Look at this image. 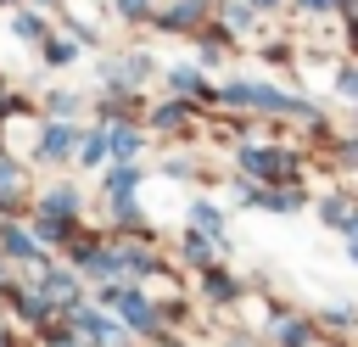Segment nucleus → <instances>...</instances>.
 <instances>
[{"label":"nucleus","mask_w":358,"mask_h":347,"mask_svg":"<svg viewBox=\"0 0 358 347\" xmlns=\"http://www.w3.org/2000/svg\"><path fill=\"white\" fill-rule=\"evenodd\" d=\"M213 106H246V112L296 118V123L324 129V112H319L313 101H302L296 90H280V84H263V78H218V84H213Z\"/></svg>","instance_id":"1"},{"label":"nucleus","mask_w":358,"mask_h":347,"mask_svg":"<svg viewBox=\"0 0 358 347\" xmlns=\"http://www.w3.org/2000/svg\"><path fill=\"white\" fill-rule=\"evenodd\" d=\"M235 162H241L252 179H263V185H296V174H302V157H296V151H285V146H257V140H241V146H235Z\"/></svg>","instance_id":"2"},{"label":"nucleus","mask_w":358,"mask_h":347,"mask_svg":"<svg viewBox=\"0 0 358 347\" xmlns=\"http://www.w3.org/2000/svg\"><path fill=\"white\" fill-rule=\"evenodd\" d=\"M101 291H106V302L117 308V319H123V325H129L134 336H157V330H162V308H157V302H151V297H145L140 285H123V280H106Z\"/></svg>","instance_id":"3"},{"label":"nucleus","mask_w":358,"mask_h":347,"mask_svg":"<svg viewBox=\"0 0 358 347\" xmlns=\"http://www.w3.org/2000/svg\"><path fill=\"white\" fill-rule=\"evenodd\" d=\"M95 73H101V84H106V90H140V84H151L162 67H157V56H151V50H117V56H101V62H95Z\"/></svg>","instance_id":"4"},{"label":"nucleus","mask_w":358,"mask_h":347,"mask_svg":"<svg viewBox=\"0 0 358 347\" xmlns=\"http://www.w3.org/2000/svg\"><path fill=\"white\" fill-rule=\"evenodd\" d=\"M207 17H213V0H168L151 11V28L157 34H196Z\"/></svg>","instance_id":"5"},{"label":"nucleus","mask_w":358,"mask_h":347,"mask_svg":"<svg viewBox=\"0 0 358 347\" xmlns=\"http://www.w3.org/2000/svg\"><path fill=\"white\" fill-rule=\"evenodd\" d=\"M73 151H78V123L45 118L39 134H34V157H39V162H73Z\"/></svg>","instance_id":"6"},{"label":"nucleus","mask_w":358,"mask_h":347,"mask_svg":"<svg viewBox=\"0 0 358 347\" xmlns=\"http://www.w3.org/2000/svg\"><path fill=\"white\" fill-rule=\"evenodd\" d=\"M73 330H78L84 341H95V347H123V330H129V325H123L117 313H106V308H84V302H78V308H73Z\"/></svg>","instance_id":"7"},{"label":"nucleus","mask_w":358,"mask_h":347,"mask_svg":"<svg viewBox=\"0 0 358 347\" xmlns=\"http://www.w3.org/2000/svg\"><path fill=\"white\" fill-rule=\"evenodd\" d=\"M157 78H162L179 101H196V106H201V101H213V84H207V73H201L196 62H173V67H162Z\"/></svg>","instance_id":"8"},{"label":"nucleus","mask_w":358,"mask_h":347,"mask_svg":"<svg viewBox=\"0 0 358 347\" xmlns=\"http://www.w3.org/2000/svg\"><path fill=\"white\" fill-rule=\"evenodd\" d=\"M34 291L50 302V308H78V269H39V280H34Z\"/></svg>","instance_id":"9"},{"label":"nucleus","mask_w":358,"mask_h":347,"mask_svg":"<svg viewBox=\"0 0 358 347\" xmlns=\"http://www.w3.org/2000/svg\"><path fill=\"white\" fill-rule=\"evenodd\" d=\"M0 257H17V263H45V241L11 218H0Z\"/></svg>","instance_id":"10"},{"label":"nucleus","mask_w":358,"mask_h":347,"mask_svg":"<svg viewBox=\"0 0 358 347\" xmlns=\"http://www.w3.org/2000/svg\"><path fill=\"white\" fill-rule=\"evenodd\" d=\"M50 34H56V28H50V11H34V6H11V39H17V45H34V50H39Z\"/></svg>","instance_id":"11"},{"label":"nucleus","mask_w":358,"mask_h":347,"mask_svg":"<svg viewBox=\"0 0 358 347\" xmlns=\"http://www.w3.org/2000/svg\"><path fill=\"white\" fill-rule=\"evenodd\" d=\"M78 168H106L112 162V140H106V123H90L78 129V151H73Z\"/></svg>","instance_id":"12"},{"label":"nucleus","mask_w":358,"mask_h":347,"mask_svg":"<svg viewBox=\"0 0 358 347\" xmlns=\"http://www.w3.org/2000/svg\"><path fill=\"white\" fill-rule=\"evenodd\" d=\"M213 17L224 22V34H229V39H241V34H257V22H263V11H252L246 0H218V6H213Z\"/></svg>","instance_id":"13"},{"label":"nucleus","mask_w":358,"mask_h":347,"mask_svg":"<svg viewBox=\"0 0 358 347\" xmlns=\"http://www.w3.org/2000/svg\"><path fill=\"white\" fill-rule=\"evenodd\" d=\"M190 118H196V101H157L151 106V129H162V134H185L190 129Z\"/></svg>","instance_id":"14"},{"label":"nucleus","mask_w":358,"mask_h":347,"mask_svg":"<svg viewBox=\"0 0 358 347\" xmlns=\"http://www.w3.org/2000/svg\"><path fill=\"white\" fill-rule=\"evenodd\" d=\"M106 140H112V162H134L145 146V129L140 123H106Z\"/></svg>","instance_id":"15"},{"label":"nucleus","mask_w":358,"mask_h":347,"mask_svg":"<svg viewBox=\"0 0 358 347\" xmlns=\"http://www.w3.org/2000/svg\"><path fill=\"white\" fill-rule=\"evenodd\" d=\"M78 56H84V45H78L73 34H50V39L39 45V62H45V67H73Z\"/></svg>","instance_id":"16"},{"label":"nucleus","mask_w":358,"mask_h":347,"mask_svg":"<svg viewBox=\"0 0 358 347\" xmlns=\"http://www.w3.org/2000/svg\"><path fill=\"white\" fill-rule=\"evenodd\" d=\"M39 112H45V118H62V123H78V118H84V95H73V90H45Z\"/></svg>","instance_id":"17"},{"label":"nucleus","mask_w":358,"mask_h":347,"mask_svg":"<svg viewBox=\"0 0 358 347\" xmlns=\"http://www.w3.org/2000/svg\"><path fill=\"white\" fill-rule=\"evenodd\" d=\"M352 207H358V201H352V190H324V196H319V218H324L330 229H347Z\"/></svg>","instance_id":"18"},{"label":"nucleus","mask_w":358,"mask_h":347,"mask_svg":"<svg viewBox=\"0 0 358 347\" xmlns=\"http://www.w3.org/2000/svg\"><path fill=\"white\" fill-rule=\"evenodd\" d=\"M190 229H201V235L224 241V207H218V201H207V196H196V201H190Z\"/></svg>","instance_id":"19"},{"label":"nucleus","mask_w":358,"mask_h":347,"mask_svg":"<svg viewBox=\"0 0 358 347\" xmlns=\"http://www.w3.org/2000/svg\"><path fill=\"white\" fill-rule=\"evenodd\" d=\"M274 347H313V319H280L274 325Z\"/></svg>","instance_id":"20"},{"label":"nucleus","mask_w":358,"mask_h":347,"mask_svg":"<svg viewBox=\"0 0 358 347\" xmlns=\"http://www.w3.org/2000/svg\"><path fill=\"white\" fill-rule=\"evenodd\" d=\"M34 207H45V213H67V218H78V190L73 185H50Z\"/></svg>","instance_id":"21"},{"label":"nucleus","mask_w":358,"mask_h":347,"mask_svg":"<svg viewBox=\"0 0 358 347\" xmlns=\"http://www.w3.org/2000/svg\"><path fill=\"white\" fill-rule=\"evenodd\" d=\"M213 246H218V241H213V235H201V229H190V235H185V241H179V257H185V263H196V269H201V263H213Z\"/></svg>","instance_id":"22"},{"label":"nucleus","mask_w":358,"mask_h":347,"mask_svg":"<svg viewBox=\"0 0 358 347\" xmlns=\"http://www.w3.org/2000/svg\"><path fill=\"white\" fill-rule=\"evenodd\" d=\"M201 291H207L213 302H235V297H241V285H235V274H224V269H207V280H201Z\"/></svg>","instance_id":"23"},{"label":"nucleus","mask_w":358,"mask_h":347,"mask_svg":"<svg viewBox=\"0 0 358 347\" xmlns=\"http://www.w3.org/2000/svg\"><path fill=\"white\" fill-rule=\"evenodd\" d=\"M151 11H157V0H112L117 22H151Z\"/></svg>","instance_id":"24"},{"label":"nucleus","mask_w":358,"mask_h":347,"mask_svg":"<svg viewBox=\"0 0 358 347\" xmlns=\"http://www.w3.org/2000/svg\"><path fill=\"white\" fill-rule=\"evenodd\" d=\"M336 95H341L347 106H358V62H347V67H336Z\"/></svg>","instance_id":"25"},{"label":"nucleus","mask_w":358,"mask_h":347,"mask_svg":"<svg viewBox=\"0 0 358 347\" xmlns=\"http://www.w3.org/2000/svg\"><path fill=\"white\" fill-rule=\"evenodd\" d=\"M11 190H22V162L6 157V146H0V196H11Z\"/></svg>","instance_id":"26"},{"label":"nucleus","mask_w":358,"mask_h":347,"mask_svg":"<svg viewBox=\"0 0 358 347\" xmlns=\"http://www.w3.org/2000/svg\"><path fill=\"white\" fill-rule=\"evenodd\" d=\"M162 174L168 179H196V157H162Z\"/></svg>","instance_id":"27"},{"label":"nucleus","mask_w":358,"mask_h":347,"mask_svg":"<svg viewBox=\"0 0 358 347\" xmlns=\"http://www.w3.org/2000/svg\"><path fill=\"white\" fill-rule=\"evenodd\" d=\"M291 11H308V17H336L341 0H291Z\"/></svg>","instance_id":"28"},{"label":"nucleus","mask_w":358,"mask_h":347,"mask_svg":"<svg viewBox=\"0 0 358 347\" xmlns=\"http://www.w3.org/2000/svg\"><path fill=\"white\" fill-rule=\"evenodd\" d=\"M67 34L78 39V45H95L101 34H95V22H84V17H67Z\"/></svg>","instance_id":"29"},{"label":"nucleus","mask_w":358,"mask_h":347,"mask_svg":"<svg viewBox=\"0 0 358 347\" xmlns=\"http://www.w3.org/2000/svg\"><path fill=\"white\" fill-rule=\"evenodd\" d=\"M263 62H268V67H285V62H291V45H285V39L263 45Z\"/></svg>","instance_id":"30"},{"label":"nucleus","mask_w":358,"mask_h":347,"mask_svg":"<svg viewBox=\"0 0 358 347\" xmlns=\"http://www.w3.org/2000/svg\"><path fill=\"white\" fill-rule=\"evenodd\" d=\"M324 325H336V330H347V325H352V308H330V313H324Z\"/></svg>","instance_id":"31"},{"label":"nucleus","mask_w":358,"mask_h":347,"mask_svg":"<svg viewBox=\"0 0 358 347\" xmlns=\"http://www.w3.org/2000/svg\"><path fill=\"white\" fill-rule=\"evenodd\" d=\"M246 6H252V11H263V17H268V11H291V0H246Z\"/></svg>","instance_id":"32"},{"label":"nucleus","mask_w":358,"mask_h":347,"mask_svg":"<svg viewBox=\"0 0 358 347\" xmlns=\"http://www.w3.org/2000/svg\"><path fill=\"white\" fill-rule=\"evenodd\" d=\"M347 50H352V62H358V17H347Z\"/></svg>","instance_id":"33"},{"label":"nucleus","mask_w":358,"mask_h":347,"mask_svg":"<svg viewBox=\"0 0 358 347\" xmlns=\"http://www.w3.org/2000/svg\"><path fill=\"white\" fill-rule=\"evenodd\" d=\"M341 157H347V162H358V134H352V140H341Z\"/></svg>","instance_id":"34"},{"label":"nucleus","mask_w":358,"mask_h":347,"mask_svg":"<svg viewBox=\"0 0 358 347\" xmlns=\"http://www.w3.org/2000/svg\"><path fill=\"white\" fill-rule=\"evenodd\" d=\"M22 6H34V11H62V0H22Z\"/></svg>","instance_id":"35"},{"label":"nucleus","mask_w":358,"mask_h":347,"mask_svg":"<svg viewBox=\"0 0 358 347\" xmlns=\"http://www.w3.org/2000/svg\"><path fill=\"white\" fill-rule=\"evenodd\" d=\"M347 241H358V207H352V218H347V229H341Z\"/></svg>","instance_id":"36"},{"label":"nucleus","mask_w":358,"mask_h":347,"mask_svg":"<svg viewBox=\"0 0 358 347\" xmlns=\"http://www.w3.org/2000/svg\"><path fill=\"white\" fill-rule=\"evenodd\" d=\"M347 257H352V263H358V241H347Z\"/></svg>","instance_id":"37"},{"label":"nucleus","mask_w":358,"mask_h":347,"mask_svg":"<svg viewBox=\"0 0 358 347\" xmlns=\"http://www.w3.org/2000/svg\"><path fill=\"white\" fill-rule=\"evenodd\" d=\"M0 285H6V257H0Z\"/></svg>","instance_id":"38"},{"label":"nucleus","mask_w":358,"mask_h":347,"mask_svg":"<svg viewBox=\"0 0 358 347\" xmlns=\"http://www.w3.org/2000/svg\"><path fill=\"white\" fill-rule=\"evenodd\" d=\"M0 6H6V11H11V6H22V0H0Z\"/></svg>","instance_id":"39"},{"label":"nucleus","mask_w":358,"mask_h":347,"mask_svg":"<svg viewBox=\"0 0 358 347\" xmlns=\"http://www.w3.org/2000/svg\"><path fill=\"white\" fill-rule=\"evenodd\" d=\"M0 347H11V336H6V330H0Z\"/></svg>","instance_id":"40"},{"label":"nucleus","mask_w":358,"mask_h":347,"mask_svg":"<svg viewBox=\"0 0 358 347\" xmlns=\"http://www.w3.org/2000/svg\"><path fill=\"white\" fill-rule=\"evenodd\" d=\"M352 118H358V106H352Z\"/></svg>","instance_id":"41"}]
</instances>
